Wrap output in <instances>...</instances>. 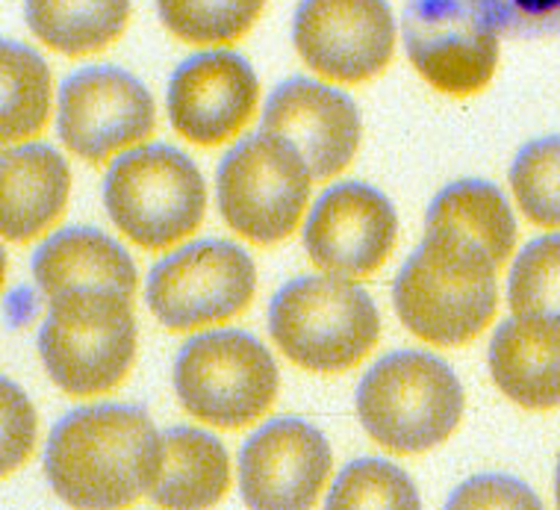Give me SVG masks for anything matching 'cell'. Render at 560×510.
Returning <instances> with one entry per match:
<instances>
[{
	"instance_id": "7c38bea8",
	"label": "cell",
	"mask_w": 560,
	"mask_h": 510,
	"mask_svg": "<svg viewBox=\"0 0 560 510\" xmlns=\"http://www.w3.org/2000/svg\"><path fill=\"white\" fill-rule=\"evenodd\" d=\"M401 33L416 71L445 95H472L493 78L499 36L460 0H407Z\"/></svg>"
},
{
	"instance_id": "2e32d148",
	"label": "cell",
	"mask_w": 560,
	"mask_h": 510,
	"mask_svg": "<svg viewBox=\"0 0 560 510\" xmlns=\"http://www.w3.org/2000/svg\"><path fill=\"white\" fill-rule=\"evenodd\" d=\"M262 130L287 139L304 157L313 177H330L358 154L360 113L339 89L292 78L271 92L262 109Z\"/></svg>"
},
{
	"instance_id": "44dd1931",
	"label": "cell",
	"mask_w": 560,
	"mask_h": 510,
	"mask_svg": "<svg viewBox=\"0 0 560 510\" xmlns=\"http://www.w3.org/2000/svg\"><path fill=\"white\" fill-rule=\"evenodd\" d=\"M457 233L481 245L495 266L511 260L516 222L502 189L487 181H457L428 207L425 233Z\"/></svg>"
},
{
	"instance_id": "9c48e42d",
	"label": "cell",
	"mask_w": 560,
	"mask_h": 510,
	"mask_svg": "<svg viewBox=\"0 0 560 510\" xmlns=\"http://www.w3.org/2000/svg\"><path fill=\"white\" fill-rule=\"evenodd\" d=\"M254 289L257 269L240 245L203 240L156 263L145 299L160 325L192 331L242 313L252 304Z\"/></svg>"
},
{
	"instance_id": "5b68a950",
	"label": "cell",
	"mask_w": 560,
	"mask_h": 510,
	"mask_svg": "<svg viewBox=\"0 0 560 510\" xmlns=\"http://www.w3.org/2000/svg\"><path fill=\"white\" fill-rule=\"evenodd\" d=\"M271 339L310 372H342L372 351L381 316L366 289L348 278H301L269 308Z\"/></svg>"
},
{
	"instance_id": "d6986e66",
	"label": "cell",
	"mask_w": 560,
	"mask_h": 510,
	"mask_svg": "<svg viewBox=\"0 0 560 510\" xmlns=\"http://www.w3.org/2000/svg\"><path fill=\"white\" fill-rule=\"evenodd\" d=\"M0 231L10 242L33 240L66 210L71 174L57 148L42 142L12 148L0 160Z\"/></svg>"
},
{
	"instance_id": "ac0fdd59",
	"label": "cell",
	"mask_w": 560,
	"mask_h": 510,
	"mask_svg": "<svg viewBox=\"0 0 560 510\" xmlns=\"http://www.w3.org/2000/svg\"><path fill=\"white\" fill-rule=\"evenodd\" d=\"M33 275L48 299L68 289H109L133 299L139 280L130 254L95 228H66L42 242L33 254Z\"/></svg>"
},
{
	"instance_id": "ba28073f",
	"label": "cell",
	"mask_w": 560,
	"mask_h": 510,
	"mask_svg": "<svg viewBox=\"0 0 560 510\" xmlns=\"http://www.w3.org/2000/svg\"><path fill=\"white\" fill-rule=\"evenodd\" d=\"M313 174L304 157L275 134H252L219 165V210L231 231L252 242H280L295 228Z\"/></svg>"
},
{
	"instance_id": "e0dca14e",
	"label": "cell",
	"mask_w": 560,
	"mask_h": 510,
	"mask_svg": "<svg viewBox=\"0 0 560 510\" xmlns=\"http://www.w3.org/2000/svg\"><path fill=\"white\" fill-rule=\"evenodd\" d=\"M490 372L516 405L546 410L560 405V318L516 313L490 343Z\"/></svg>"
},
{
	"instance_id": "7a4b0ae2",
	"label": "cell",
	"mask_w": 560,
	"mask_h": 510,
	"mask_svg": "<svg viewBox=\"0 0 560 510\" xmlns=\"http://www.w3.org/2000/svg\"><path fill=\"white\" fill-rule=\"evenodd\" d=\"M495 269L481 245L457 233H425L393 287L398 318L434 346H464L493 318Z\"/></svg>"
},
{
	"instance_id": "f546056e",
	"label": "cell",
	"mask_w": 560,
	"mask_h": 510,
	"mask_svg": "<svg viewBox=\"0 0 560 510\" xmlns=\"http://www.w3.org/2000/svg\"><path fill=\"white\" fill-rule=\"evenodd\" d=\"M36 437V416L27 395L12 381H3V472L10 475L33 449Z\"/></svg>"
},
{
	"instance_id": "30bf717a",
	"label": "cell",
	"mask_w": 560,
	"mask_h": 510,
	"mask_svg": "<svg viewBox=\"0 0 560 510\" xmlns=\"http://www.w3.org/2000/svg\"><path fill=\"white\" fill-rule=\"evenodd\" d=\"M292 42L313 71L360 83L393 59L396 19L387 0H301Z\"/></svg>"
},
{
	"instance_id": "3957f363",
	"label": "cell",
	"mask_w": 560,
	"mask_h": 510,
	"mask_svg": "<svg viewBox=\"0 0 560 510\" xmlns=\"http://www.w3.org/2000/svg\"><path fill=\"white\" fill-rule=\"evenodd\" d=\"M360 422L389 452L434 449L464 416V386L428 351H396L369 369L358 390Z\"/></svg>"
},
{
	"instance_id": "9a60e30c",
	"label": "cell",
	"mask_w": 560,
	"mask_h": 510,
	"mask_svg": "<svg viewBox=\"0 0 560 510\" xmlns=\"http://www.w3.org/2000/svg\"><path fill=\"white\" fill-rule=\"evenodd\" d=\"M257 74L233 50H207L186 59L168 83V118L195 144L228 142L257 106Z\"/></svg>"
},
{
	"instance_id": "f1b7e54d",
	"label": "cell",
	"mask_w": 560,
	"mask_h": 510,
	"mask_svg": "<svg viewBox=\"0 0 560 510\" xmlns=\"http://www.w3.org/2000/svg\"><path fill=\"white\" fill-rule=\"evenodd\" d=\"M448 508H540V499L522 482L504 475H478L457 487Z\"/></svg>"
},
{
	"instance_id": "6da1fadb",
	"label": "cell",
	"mask_w": 560,
	"mask_h": 510,
	"mask_svg": "<svg viewBox=\"0 0 560 510\" xmlns=\"http://www.w3.org/2000/svg\"><path fill=\"white\" fill-rule=\"evenodd\" d=\"M160 466L163 433L142 407L71 410L45 449L50 487L74 508H125L154 487Z\"/></svg>"
},
{
	"instance_id": "5bb4252c",
	"label": "cell",
	"mask_w": 560,
	"mask_h": 510,
	"mask_svg": "<svg viewBox=\"0 0 560 510\" xmlns=\"http://www.w3.org/2000/svg\"><path fill=\"white\" fill-rule=\"evenodd\" d=\"M396 207L366 184H339L322 195L307 228L310 260L337 278H366L396 245Z\"/></svg>"
},
{
	"instance_id": "4dcf8cb0",
	"label": "cell",
	"mask_w": 560,
	"mask_h": 510,
	"mask_svg": "<svg viewBox=\"0 0 560 510\" xmlns=\"http://www.w3.org/2000/svg\"><path fill=\"white\" fill-rule=\"evenodd\" d=\"M555 487H558V508H560V466H558V484H555Z\"/></svg>"
},
{
	"instance_id": "4fadbf2b",
	"label": "cell",
	"mask_w": 560,
	"mask_h": 510,
	"mask_svg": "<svg viewBox=\"0 0 560 510\" xmlns=\"http://www.w3.org/2000/svg\"><path fill=\"white\" fill-rule=\"evenodd\" d=\"M330 472V445L304 419H271L240 454V487L248 508L304 510L319 499Z\"/></svg>"
},
{
	"instance_id": "4316f807",
	"label": "cell",
	"mask_w": 560,
	"mask_h": 510,
	"mask_svg": "<svg viewBox=\"0 0 560 510\" xmlns=\"http://www.w3.org/2000/svg\"><path fill=\"white\" fill-rule=\"evenodd\" d=\"M508 299L513 313L560 318V233L534 240L513 260Z\"/></svg>"
},
{
	"instance_id": "7402d4cb",
	"label": "cell",
	"mask_w": 560,
	"mask_h": 510,
	"mask_svg": "<svg viewBox=\"0 0 560 510\" xmlns=\"http://www.w3.org/2000/svg\"><path fill=\"white\" fill-rule=\"evenodd\" d=\"M30 30L62 54L104 50L121 36L130 0H24Z\"/></svg>"
},
{
	"instance_id": "cb8c5ba5",
	"label": "cell",
	"mask_w": 560,
	"mask_h": 510,
	"mask_svg": "<svg viewBox=\"0 0 560 510\" xmlns=\"http://www.w3.org/2000/svg\"><path fill=\"white\" fill-rule=\"evenodd\" d=\"M266 0H156V12L177 39L231 45L260 19Z\"/></svg>"
},
{
	"instance_id": "484cf974",
	"label": "cell",
	"mask_w": 560,
	"mask_h": 510,
	"mask_svg": "<svg viewBox=\"0 0 560 510\" xmlns=\"http://www.w3.org/2000/svg\"><path fill=\"white\" fill-rule=\"evenodd\" d=\"M330 510L346 508H384V510H416L419 508V492L407 472L377 457L348 463L346 472L339 475L334 490L328 496Z\"/></svg>"
},
{
	"instance_id": "ffe728a7",
	"label": "cell",
	"mask_w": 560,
	"mask_h": 510,
	"mask_svg": "<svg viewBox=\"0 0 560 510\" xmlns=\"http://www.w3.org/2000/svg\"><path fill=\"white\" fill-rule=\"evenodd\" d=\"M231 482V463L213 433L198 428L163 431V466L151 499L163 508H207L222 499Z\"/></svg>"
},
{
	"instance_id": "277c9868",
	"label": "cell",
	"mask_w": 560,
	"mask_h": 510,
	"mask_svg": "<svg viewBox=\"0 0 560 510\" xmlns=\"http://www.w3.org/2000/svg\"><path fill=\"white\" fill-rule=\"evenodd\" d=\"M50 381L71 395L107 393L130 372L136 322L130 299L109 289H68L50 299L39 331Z\"/></svg>"
},
{
	"instance_id": "8992f818",
	"label": "cell",
	"mask_w": 560,
	"mask_h": 510,
	"mask_svg": "<svg viewBox=\"0 0 560 510\" xmlns=\"http://www.w3.org/2000/svg\"><path fill=\"white\" fill-rule=\"evenodd\" d=\"M104 204L113 224L136 245L165 248L201 224L207 186L177 148L145 144L109 165Z\"/></svg>"
},
{
	"instance_id": "d4e9b609",
	"label": "cell",
	"mask_w": 560,
	"mask_h": 510,
	"mask_svg": "<svg viewBox=\"0 0 560 510\" xmlns=\"http://www.w3.org/2000/svg\"><path fill=\"white\" fill-rule=\"evenodd\" d=\"M511 186L520 210L532 222L560 228V136L522 148L511 165Z\"/></svg>"
},
{
	"instance_id": "83f0119b",
	"label": "cell",
	"mask_w": 560,
	"mask_h": 510,
	"mask_svg": "<svg viewBox=\"0 0 560 510\" xmlns=\"http://www.w3.org/2000/svg\"><path fill=\"white\" fill-rule=\"evenodd\" d=\"M475 19L508 39L560 36V0H460Z\"/></svg>"
},
{
	"instance_id": "603a6c76",
	"label": "cell",
	"mask_w": 560,
	"mask_h": 510,
	"mask_svg": "<svg viewBox=\"0 0 560 510\" xmlns=\"http://www.w3.org/2000/svg\"><path fill=\"white\" fill-rule=\"evenodd\" d=\"M0 68H3L0 136L3 142H21L39 134L48 121L50 71L36 50L19 42H3Z\"/></svg>"
},
{
	"instance_id": "52a82bcc",
	"label": "cell",
	"mask_w": 560,
	"mask_h": 510,
	"mask_svg": "<svg viewBox=\"0 0 560 510\" xmlns=\"http://www.w3.org/2000/svg\"><path fill=\"white\" fill-rule=\"evenodd\" d=\"M180 405L207 425L242 428L278 395V367L260 339L242 331H210L189 339L174 363Z\"/></svg>"
},
{
	"instance_id": "8fae6325",
	"label": "cell",
	"mask_w": 560,
	"mask_h": 510,
	"mask_svg": "<svg viewBox=\"0 0 560 510\" xmlns=\"http://www.w3.org/2000/svg\"><path fill=\"white\" fill-rule=\"evenodd\" d=\"M154 130V97L142 80L121 68H83L59 92V136L78 157L104 163L148 139Z\"/></svg>"
}]
</instances>
